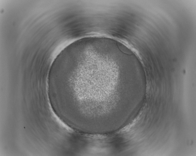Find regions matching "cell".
I'll list each match as a JSON object with an SVG mask.
<instances>
[{
	"instance_id": "6da1fadb",
	"label": "cell",
	"mask_w": 196,
	"mask_h": 156,
	"mask_svg": "<svg viewBox=\"0 0 196 156\" xmlns=\"http://www.w3.org/2000/svg\"><path fill=\"white\" fill-rule=\"evenodd\" d=\"M109 66L108 63L100 59L74 57L55 69L51 75L53 83L64 94L71 114H95L106 110Z\"/></svg>"
}]
</instances>
